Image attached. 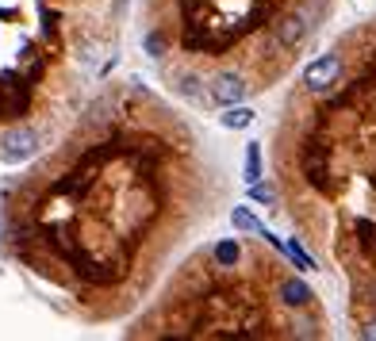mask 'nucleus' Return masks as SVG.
Masks as SVG:
<instances>
[{
	"instance_id": "1",
	"label": "nucleus",
	"mask_w": 376,
	"mask_h": 341,
	"mask_svg": "<svg viewBox=\"0 0 376 341\" xmlns=\"http://www.w3.org/2000/svg\"><path fill=\"white\" fill-rule=\"evenodd\" d=\"M334 46L338 73L288 100L276 169L292 223L350 284L357 338L376 341V19Z\"/></svg>"
},
{
	"instance_id": "5",
	"label": "nucleus",
	"mask_w": 376,
	"mask_h": 341,
	"mask_svg": "<svg viewBox=\"0 0 376 341\" xmlns=\"http://www.w3.org/2000/svg\"><path fill=\"white\" fill-rule=\"evenodd\" d=\"M219 123L226 127V131H246V127L253 123V111L250 108H242V104H231V108L219 116Z\"/></svg>"
},
{
	"instance_id": "2",
	"label": "nucleus",
	"mask_w": 376,
	"mask_h": 341,
	"mask_svg": "<svg viewBox=\"0 0 376 341\" xmlns=\"http://www.w3.org/2000/svg\"><path fill=\"white\" fill-rule=\"evenodd\" d=\"M250 89H253V81L242 73V69H219V73L208 81V96H211V104H219V108L242 104Z\"/></svg>"
},
{
	"instance_id": "6",
	"label": "nucleus",
	"mask_w": 376,
	"mask_h": 341,
	"mask_svg": "<svg viewBox=\"0 0 376 341\" xmlns=\"http://www.w3.org/2000/svg\"><path fill=\"white\" fill-rule=\"evenodd\" d=\"M246 181H250V184L261 181V150H258V142L246 146Z\"/></svg>"
},
{
	"instance_id": "3",
	"label": "nucleus",
	"mask_w": 376,
	"mask_h": 341,
	"mask_svg": "<svg viewBox=\"0 0 376 341\" xmlns=\"http://www.w3.org/2000/svg\"><path fill=\"white\" fill-rule=\"evenodd\" d=\"M35 146H39V134L27 131V127H19V131H8L4 138H0V158L4 161H24L35 154Z\"/></svg>"
},
{
	"instance_id": "4",
	"label": "nucleus",
	"mask_w": 376,
	"mask_h": 341,
	"mask_svg": "<svg viewBox=\"0 0 376 341\" xmlns=\"http://www.w3.org/2000/svg\"><path fill=\"white\" fill-rule=\"evenodd\" d=\"M211 257H215V265H219V268H238L246 253H242V246H238L234 238H223V241L215 246V250H211Z\"/></svg>"
},
{
	"instance_id": "7",
	"label": "nucleus",
	"mask_w": 376,
	"mask_h": 341,
	"mask_svg": "<svg viewBox=\"0 0 376 341\" xmlns=\"http://www.w3.org/2000/svg\"><path fill=\"white\" fill-rule=\"evenodd\" d=\"M231 223L238 226V230H253V234H265V230H261V223H258V219H253V215H250V211H246V208H234V211H231Z\"/></svg>"
},
{
	"instance_id": "8",
	"label": "nucleus",
	"mask_w": 376,
	"mask_h": 341,
	"mask_svg": "<svg viewBox=\"0 0 376 341\" xmlns=\"http://www.w3.org/2000/svg\"><path fill=\"white\" fill-rule=\"evenodd\" d=\"M161 50H165L161 35H158V31H150V35H146V54H150V58H161Z\"/></svg>"
},
{
	"instance_id": "9",
	"label": "nucleus",
	"mask_w": 376,
	"mask_h": 341,
	"mask_svg": "<svg viewBox=\"0 0 376 341\" xmlns=\"http://www.w3.org/2000/svg\"><path fill=\"white\" fill-rule=\"evenodd\" d=\"M181 92H184V96H200V77H196V73L181 77Z\"/></svg>"
}]
</instances>
